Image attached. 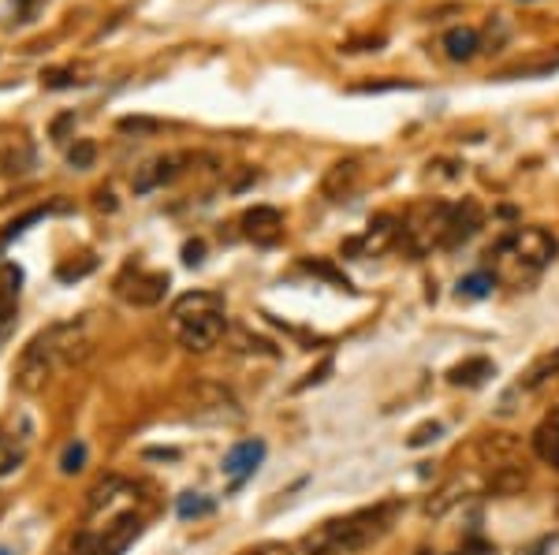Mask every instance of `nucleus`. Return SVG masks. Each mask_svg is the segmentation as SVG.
<instances>
[{
  "instance_id": "c9c22d12",
  "label": "nucleus",
  "mask_w": 559,
  "mask_h": 555,
  "mask_svg": "<svg viewBox=\"0 0 559 555\" xmlns=\"http://www.w3.org/2000/svg\"><path fill=\"white\" fill-rule=\"evenodd\" d=\"M41 4H49V0H15V12H19V22H31L38 12H41Z\"/></svg>"
},
{
  "instance_id": "c03bdc74",
  "label": "nucleus",
  "mask_w": 559,
  "mask_h": 555,
  "mask_svg": "<svg viewBox=\"0 0 559 555\" xmlns=\"http://www.w3.org/2000/svg\"><path fill=\"white\" fill-rule=\"evenodd\" d=\"M0 511H4V503H0Z\"/></svg>"
},
{
  "instance_id": "a19ab883",
  "label": "nucleus",
  "mask_w": 559,
  "mask_h": 555,
  "mask_svg": "<svg viewBox=\"0 0 559 555\" xmlns=\"http://www.w3.org/2000/svg\"><path fill=\"white\" fill-rule=\"evenodd\" d=\"M8 313H12V310H4V306H0V324H4V321H8Z\"/></svg>"
},
{
  "instance_id": "f8f14e48",
  "label": "nucleus",
  "mask_w": 559,
  "mask_h": 555,
  "mask_svg": "<svg viewBox=\"0 0 559 555\" xmlns=\"http://www.w3.org/2000/svg\"><path fill=\"white\" fill-rule=\"evenodd\" d=\"M354 187H359V161H336L321 180V194L333 201H343Z\"/></svg>"
},
{
  "instance_id": "ea45409f",
  "label": "nucleus",
  "mask_w": 559,
  "mask_h": 555,
  "mask_svg": "<svg viewBox=\"0 0 559 555\" xmlns=\"http://www.w3.org/2000/svg\"><path fill=\"white\" fill-rule=\"evenodd\" d=\"M97 206H101V209H116V201H112V194L101 190V194H97Z\"/></svg>"
},
{
  "instance_id": "cd10ccee",
  "label": "nucleus",
  "mask_w": 559,
  "mask_h": 555,
  "mask_svg": "<svg viewBox=\"0 0 559 555\" xmlns=\"http://www.w3.org/2000/svg\"><path fill=\"white\" fill-rule=\"evenodd\" d=\"M440 433H444V425H440V421H425V425H418V428H414L411 440H406V444H411V447H425V444H433Z\"/></svg>"
},
{
  "instance_id": "5701e85b",
  "label": "nucleus",
  "mask_w": 559,
  "mask_h": 555,
  "mask_svg": "<svg viewBox=\"0 0 559 555\" xmlns=\"http://www.w3.org/2000/svg\"><path fill=\"white\" fill-rule=\"evenodd\" d=\"M492 287H496L492 272H470V276H463V280H459V295H466V298H485Z\"/></svg>"
},
{
  "instance_id": "4468645a",
  "label": "nucleus",
  "mask_w": 559,
  "mask_h": 555,
  "mask_svg": "<svg viewBox=\"0 0 559 555\" xmlns=\"http://www.w3.org/2000/svg\"><path fill=\"white\" fill-rule=\"evenodd\" d=\"M533 451H537L541 462H548V466L555 462V455H559V410L545 414L541 425L533 428Z\"/></svg>"
},
{
  "instance_id": "f3484780",
  "label": "nucleus",
  "mask_w": 559,
  "mask_h": 555,
  "mask_svg": "<svg viewBox=\"0 0 559 555\" xmlns=\"http://www.w3.org/2000/svg\"><path fill=\"white\" fill-rule=\"evenodd\" d=\"M492 373L496 369H492L489 358H466V362H459V366L448 373V381L451 384H463V388H477V384H485Z\"/></svg>"
},
{
  "instance_id": "0eeeda50",
  "label": "nucleus",
  "mask_w": 559,
  "mask_h": 555,
  "mask_svg": "<svg viewBox=\"0 0 559 555\" xmlns=\"http://www.w3.org/2000/svg\"><path fill=\"white\" fill-rule=\"evenodd\" d=\"M243 235L258 246H276L280 235H284V216L272 206H253L243 213Z\"/></svg>"
},
{
  "instance_id": "37998d69",
  "label": "nucleus",
  "mask_w": 559,
  "mask_h": 555,
  "mask_svg": "<svg viewBox=\"0 0 559 555\" xmlns=\"http://www.w3.org/2000/svg\"><path fill=\"white\" fill-rule=\"evenodd\" d=\"M552 466H555V470H559V455H555V462H552Z\"/></svg>"
},
{
  "instance_id": "9d476101",
  "label": "nucleus",
  "mask_w": 559,
  "mask_h": 555,
  "mask_svg": "<svg viewBox=\"0 0 559 555\" xmlns=\"http://www.w3.org/2000/svg\"><path fill=\"white\" fill-rule=\"evenodd\" d=\"M262 459H265V444H262V440H239V444L224 455V473L232 477L235 485H243L246 477L262 466Z\"/></svg>"
},
{
  "instance_id": "39448f33",
  "label": "nucleus",
  "mask_w": 559,
  "mask_h": 555,
  "mask_svg": "<svg viewBox=\"0 0 559 555\" xmlns=\"http://www.w3.org/2000/svg\"><path fill=\"white\" fill-rule=\"evenodd\" d=\"M142 537V518L138 515H120L105 525V533L86 541L90 544V555H123L135 541Z\"/></svg>"
},
{
  "instance_id": "72a5a7b5",
  "label": "nucleus",
  "mask_w": 559,
  "mask_h": 555,
  "mask_svg": "<svg viewBox=\"0 0 559 555\" xmlns=\"http://www.w3.org/2000/svg\"><path fill=\"white\" fill-rule=\"evenodd\" d=\"M548 71H559V53H555L552 60L537 64V67H519V71H507V75H500V79H511V75H548Z\"/></svg>"
},
{
  "instance_id": "a211bd4d",
  "label": "nucleus",
  "mask_w": 559,
  "mask_h": 555,
  "mask_svg": "<svg viewBox=\"0 0 559 555\" xmlns=\"http://www.w3.org/2000/svg\"><path fill=\"white\" fill-rule=\"evenodd\" d=\"M31 168H34V149L31 145L15 142L8 149H0V172L4 175H27Z\"/></svg>"
},
{
  "instance_id": "a878e982",
  "label": "nucleus",
  "mask_w": 559,
  "mask_h": 555,
  "mask_svg": "<svg viewBox=\"0 0 559 555\" xmlns=\"http://www.w3.org/2000/svg\"><path fill=\"white\" fill-rule=\"evenodd\" d=\"M83 466H86V444H83V440H75V444H67V447H64L60 470H64V473H79Z\"/></svg>"
},
{
  "instance_id": "7ed1b4c3",
  "label": "nucleus",
  "mask_w": 559,
  "mask_h": 555,
  "mask_svg": "<svg viewBox=\"0 0 559 555\" xmlns=\"http://www.w3.org/2000/svg\"><path fill=\"white\" fill-rule=\"evenodd\" d=\"M53 369H57V358H53V350H49V343H45V336H38L27 350L19 355V369H15V384L22 388V392H41L45 388V381L53 376Z\"/></svg>"
},
{
  "instance_id": "412c9836",
  "label": "nucleus",
  "mask_w": 559,
  "mask_h": 555,
  "mask_svg": "<svg viewBox=\"0 0 559 555\" xmlns=\"http://www.w3.org/2000/svg\"><path fill=\"white\" fill-rule=\"evenodd\" d=\"M41 83H45L49 90H71V86H83L86 79H83L79 67H49V71L41 75Z\"/></svg>"
},
{
  "instance_id": "9b49d317",
  "label": "nucleus",
  "mask_w": 559,
  "mask_h": 555,
  "mask_svg": "<svg viewBox=\"0 0 559 555\" xmlns=\"http://www.w3.org/2000/svg\"><path fill=\"white\" fill-rule=\"evenodd\" d=\"M194 157H187V154H168V157H157V161H149L138 175H135V190L138 194H146V190H157V187H164V183H172L175 175H180L183 168L180 164H191Z\"/></svg>"
},
{
  "instance_id": "20e7f679",
  "label": "nucleus",
  "mask_w": 559,
  "mask_h": 555,
  "mask_svg": "<svg viewBox=\"0 0 559 555\" xmlns=\"http://www.w3.org/2000/svg\"><path fill=\"white\" fill-rule=\"evenodd\" d=\"M227 332V317L224 310L220 313H201V317H191V321H180V343L187 350H194V355H201V350H209L224 339Z\"/></svg>"
},
{
  "instance_id": "b1692460",
  "label": "nucleus",
  "mask_w": 559,
  "mask_h": 555,
  "mask_svg": "<svg viewBox=\"0 0 559 555\" xmlns=\"http://www.w3.org/2000/svg\"><path fill=\"white\" fill-rule=\"evenodd\" d=\"M93 157H97V145L90 142V138H79L71 149H67V164L75 168V172H86V168H93Z\"/></svg>"
},
{
  "instance_id": "1a4fd4ad",
  "label": "nucleus",
  "mask_w": 559,
  "mask_h": 555,
  "mask_svg": "<svg viewBox=\"0 0 559 555\" xmlns=\"http://www.w3.org/2000/svg\"><path fill=\"white\" fill-rule=\"evenodd\" d=\"M481 224H485V213H481L474 198H463L459 206H451V228H448L444 250H459L463 242H470L481 232Z\"/></svg>"
},
{
  "instance_id": "f704fd0d",
  "label": "nucleus",
  "mask_w": 559,
  "mask_h": 555,
  "mask_svg": "<svg viewBox=\"0 0 559 555\" xmlns=\"http://www.w3.org/2000/svg\"><path fill=\"white\" fill-rule=\"evenodd\" d=\"M328 373H333V358H324V362H321V366H317L314 373H306V381H298V384H295V392H302V388H310V384H321V381H324V376H328Z\"/></svg>"
},
{
  "instance_id": "aec40b11",
  "label": "nucleus",
  "mask_w": 559,
  "mask_h": 555,
  "mask_svg": "<svg viewBox=\"0 0 559 555\" xmlns=\"http://www.w3.org/2000/svg\"><path fill=\"white\" fill-rule=\"evenodd\" d=\"M19 284H22V269L19 265H0V306L12 310V302L19 295Z\"/></svg>"
},
{
  "instance_id": "473e14b6",
  "label": "nucleus",
  "mask_w": 559,
  "mask_h": 555,
  "mask_svg": "<svg viewBox=\"0 0 559 555\" xmlns=\"http://www.w3.org/2000/svg\"><path fill=\"white\" fill-rule=\"evenodd\" d=\"M86 272H93V258H86L83 265H60V269H57L60 280H83Z\"/></svg>"
},
{
  "instance_id": "423d86ee",
  "label": "nucleus",
  "mask_w": 559,
  "mask_h": 555,
  "mask_svg": "<svg viewBox=\"0 0 559 555\" xmlns=\"http://www.w3.org/2000/svg\"><path fill=\"white\" fill-rule=\"evenodd\" d=\"M399 242V220L388 216V213H380L369 220V232L362 239H347L343 242V254L347 258H359V254H380V250H388Z\"/></svg>"
},
{
  "instance_id": "c756f323",
  "label": "nucleus",
  "mask_w": 559,
  "mask_h": 555,
  "mask_svg": "<svg viewBox=\"0 0 559 555\" xmlns=\"http://www.w3.org/2000/svg\"><path fill=\"white\" fill-rule=\"evenodd\" d=\"M302 269H306V272H317V276H324V280H333V284H340L343 291H350V284L343 280V276L333 269V265H324V261H302Z\"/></svg>"
},
{
  "instance_id": "2f4dec72",
  "label": "nucleus",
  "mask_w": 559,
  "mask_h": 555,
  "mask_svg": "<svg viewBox=\"0 0 559 555\" xmlns=\"http://www.w3.org/2000/svg\"><path fill=\"white\" fill-rule=\"evenodd\" d=\"M388 90H414V83H362V86H354V93H388Z\"/></svg>"
},
{
  "instance_id": "4c0bfd02",
  "label": "nucleus",
  "mask_w": 559,
  "mask_h": 555,
  "mask_svg": "<svg viewBox=\"0 0 559 555\" xmlns=\"http://www.w3.org/2000/svg\"><path fill=\"white\" fill-rule=\"evenodd\" d=\"M67 128H75V112H67V116H60V119L53 123V138H57V142H64Z\"/></svg>"
},
{
  "instance_id": "f257e3e1",
  "label": "nucleus",
  "mask_w": 559,
  "mask_h": 555,
  "mask_svg": "<svg viewBox=\"0 0 559 555\" xmlns=\"http://www.w3.org/2000/svg\"><path fill=\"white\" fill-rule=\"evenodd\" d=\"M555 254H559V242L545 228H515L489 250V258H496L503 269H511L515 280L519 276H537L555 261Z\"/></svg>"
},
{
  "instance_id": "2eb2a0df",
  "label": "nucleus",
  "mask_w": 559,
  "mask_h": 555,
  "mask_svg": "<svg viewBox=\"0 0 559 555\" xmlns=\"http://www.w3.org/2000/svg\"><path fill=\"white\" fill-rule=\"evenodd\" d=\"M444 53L451 57V60H474L477 53H481V34L474 31V27H451L448 34H444Z\"/></svg>"
},
{
  "instance_id": "6e6552de",
  "label": "nucleus",
  "mask_w": 559,
  "mask_h": 555,
  "mask_svg": "<svg viewBox=\"0 0 559 555\" xmlns=\"http://www.w3.org/2000/svg\"><path fill=\"white\" fill-rule=\"evenodd\" d=\"M194 414L198 418H213V421H239L243 410L239 402L232 399V392H224L217 384H201L194 392Z\"/></svg>"
},
{
  "instance_id": "6ab92c4d",
  "label": "nucleus",
  "mask_w": 559,
  "mask_h": 555,
  "mask_svg": "<svg viewBox=\"0 0 559 555\" xmlns=\"http://www.w3.org/2000/svg\"><path fill=\"white\" fill-rule=\"evenodd\" d=\"M559 373V350H552V355H545V358H537L529 369H526V376H522V388L526 392H533V388H541L548 376H555Z\"/></svg>"
},
{
  "instance_id": "bb28decb",
  "label": "nucleus",
  "mask_w": 559,
  "mask_h": 555,
  "mask_svg": "<svg viewBox=\"0 0 559 555\" xmlns=\"http://www.w3.org/2000/svg\"><path fill=\"white\" fill-rule=\"evenodd\" d=\"M459 489H463V481H451V485H444V489H440V492H437L433 499H429V503H425V511H429V515H444V511L451 507V503H455V499H459V496H455V492H459Z\"/></svg>"
},
{
  "instance_id": "c85d7f7f",
  "label": "nucleus",
  "mask_w": 559,
  "mask_h": 555,
  "mask_svg": "<svg viewBox=\"0 0 559 555\" xmlns=\"http://www.w3.org/2000/svg\"><path fill=\"white\" fill-rule=\"evenodd\" d=\"M235 343H239V350H258V355H276V347L269 343V339H258V336H250V332H235Z\"/></svg>"
},
{
  "instance_id": "393cba45",
  "label": "nucleus",
  "mask_w": 559,
  "mask_h": 555,
  "mask_svg": "<svg viewBox=\"0 0 559 555\" xmlns=\"http://www.w3.org/2000/svg\"><path fill=\"white\" fill-rule=\"evenodd\" d=\"M127 489V481H120V477H109V481H101L93 492H90V511H101L105 503H112L116 499V492H123Z\"/></svg>"
},
{
  "instance_id": "e433bc0d",
  "label": "nucleus",
  "mask_w": 559,
  "mask_h": 555,
  "mask_svg": "<svg viewBox=\"0 0 559 555\" xmlns=\"http://www.w3.org/2000/svg\"><path fill=\"white\" fill-rule=\"evenodd\" d=\"M201 254H206V246H201L198 239L183 246V261H187V265H201Z\"/></svg>"
},
{
  "instance_id": "f03ea898",
  "label": "nucleus",
  "mask_w": 559,
  "mask_h": 555,
  "mask_svg": "<svg viewBox=\"0 0 559 555\" xmlns=\"http://www.w3.org/2000/svg\"><path fill=\"white\" fill-rule=\"evenodd\" d=\"M168 291V276L164 272H142L135 265H127L123 276L116 280V295L127 298L131 306H157Z\"/></svg>"
},
{
  "instance_id": "79ce46f5",
  "label": "nucleus",
  "mask_w": 559,
  "mask_h": 555,
  "mask_svg": "<svg viewBox=\"0 0 559 555\" xmlns=\"http://www.w3.org/2000/svg\"><path fill=\"white\" fill-rule=\"evenodd\" d=\"M0 555H12V551H8V548H0Z\"/></svg>"
},
{
  "instance_id": "dca6fc26",
  "label": "nucleus",
  "mask_w": 559,
  "mask_h": 555,
  "mask_svg": "<svg viewBox=\"0 0 559 555\" xmlns=\"http://www.w3.org/2000/svg\"><path fill=\"white\" fill-rule=\"evenodd\" d=\"M22 462H27V436H15L8 428H0V481L12 477Z\"/></svg>"
},
{
  "instance_id": "ddd939ff",
  "label": "nucleus",
  "mask_w": 559,
  "mask_h": 555,
  "mask_svg": "<svg viewBox=\"0 0 559 555\" xmlns=\"http://www.w3.org/2000/svg\"><path fill=\"white\" fill-rule=\"evenodd\" d=\"M224 310V298L213 295V291H191L183 298H175V306H172V317L175 324L180 321H191V317H201V313H220Z\"/></svg>"
},
{
  "instance_id": "4be33fe9",
  "label": "nucleus",
  "mask_w": 559,
  "mask_h": 555,
  "mask_svg": "<svg viewBox=\"0 0 559 555\" xmlns=\"http://www.w3.org/2000/svg\"><path fill=\"white\" fill-rule=\"evenodd\" d=\"M217 503L209 496H201V492H187L180 496V503H175V511H180V518H201V515H213Z\"/></svg>"
},
{
  "instance_id": "58836bf2",
  "label": "nucleus",
  "mask_w": 559,
  "mask_h": 555,
  "mask_svg": "<svg viewBox=\"0 0 559 555\" xmlns=\"http://www.w3.org/2000/svg\"><path fill=\"white\" fill-rule=\"evenodd\" d=\"M455 555H492V548H485V544H474V548H466V551H455Z\"/></svg>"
},
{
  "instance_id": "7c9ffc66",
  "label": "nucleus",
  "mask_w": 559,
  "mask_h": 555,
  "mask_svg": "<svg viewBox=\"0 0 559 555\" xmlns=\"http://www.w3.org/2000/svg\"><path fill=\"white\" fill-rule=\"evenodd\" d=\"M120 131H127V135H154V131H161V123L157 119H120Z\"/></svg>"
}]
</instances>
